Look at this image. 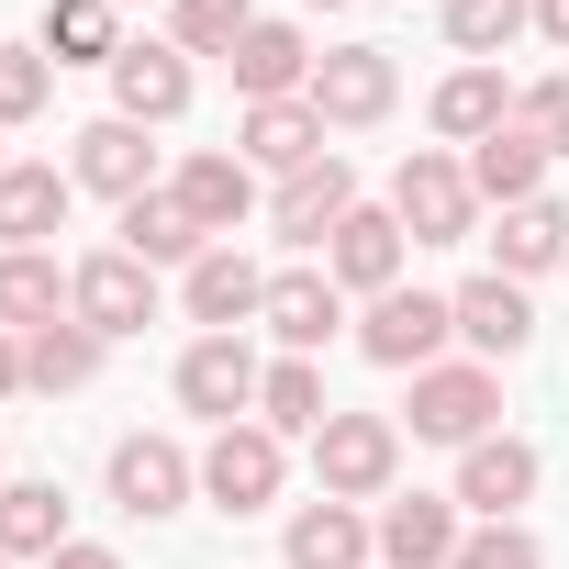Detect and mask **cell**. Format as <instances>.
I'll use <instances>...</instances> for the list:
<instances>
[{"label": "cell", "mask_w": 569, "mask_h": 569, "mask_svg": "<svg viewBox=\"0 0 569 569\" xmlns=\"http://www.w3.org/2000/svg\"><path fill=\"white\" fill-rule=\"evenodd\" d=\"M391 223H402L413 246H469V223H480V190H469V168L413 146V157L391 168Z\"/></svg>", "instance_id": "1"}, {"label": "cell", "mask_w": 569, "mask_h": 569, "mask_svg": "<svg viewBox=\"0 0 569 569\" xmlns=\"http://www.w3.org/2000/svg\"><path fill=\"white\" fill-rule=\"evenodd\" d=\"M391 469H402V425H391V413H325V436H313L325 502H380Z\"/></svg>", "instance_id": "2"}, {"label": "cell", "mask_w": 569, "mask_h": 569, "mask_svg": "<svg viewBox=\"0 0 569 569\" xmlns=\"http://www.w3.org/2000/svg\"><path fill=\"white\" fill-rule=\"evenodd\" d=\"M68 313H79L101 347H112V336H146V325H157V268L123 257V246L79 257V268H68Z\"/></svg>", "instance_id": "3"}, {"label": "cell", "mask_w": 569, "mask_h": 569, "mask_svg": "<svg viewBox=\"0 0 569 569\" xmlns=\"http://www.w3.org/2000/svg\"><path fill=\"white\" fill-rule=\"evenodd\" d=\"M402 413H413V436H425V447H480V436H491V413H502V380H491L480 358H469V369H447V358H436V369H413V402H402Z\"/></svg>", "instance_id": "4"}, {"label": "cell", "mask_w": 569, "mask_h": 569, "mask_svg": "<svg viewBox=\"0 0 569 569\" xmlns=\"http://www.w3.org/2000/svg\"><path fill=\"white\" fill-rule=\"evenodd\" d=\"M279 480H291V458H279L268 425H212V447H201V502H223V513H268Z\"/></svg>", "instance_id": "5"}, {"label": "cell", "mask_w": 569, "mask_h": 569, "mask_svg": "<svg viewBox=\"0 0 569 569\" xmlns=\"http://www.w3.org/2000/svg\"><path fill=\"white\" fill-rule=\"evenodd\" d=\"M68 179L101 190V201H146V190H157V146H146V123H123V112L79 123V134H68Z\"/></svg>", "instance_id": "6"}, {"label": "cell", "mask_w": 569, "mask_h": 569, "mask_svg": "<svg viewBox=\"0 0 569 569\" xmlns=\"http://www.w3.org/2000/svg\"><path fill=\"white\" fill-rule=\"evenodd\" d=\"M447 336H458V302H436V291H380L369 325H358V358H380V369H436Z\"/></svg>", "instance_id": "7"}, {"label": "cell", "mask_w": 569, "mask_h": 569, "mask_svg": "<svg viewBox=\"0 0 569 569\" xmlns=\"http://www.w3.org/2000/svg\"><path fill=\"white\" fill-rule=\"evenodd\" d=\"M190 491H201V458H190L179 436H123V447H112V502H123L134 525L179 513Z\"/></svg>", "instance_id": "8"}, {"label": "cell", "mask_w": 569, "mask_h": 569, "mask_svg": "<svg viewBox=\"0 0 569 569\" xmlns=\"http://www.w3.org/2000/svg\"><path fill=\"white\" fill-rule=\"evenodd\" d=\"M391 46H336V57H313V112H325V134H347V123H380L391 112Z\"/></svg>", "instance_id": "9"}, {"label": "cell", "mask_w": 569, "mask_h": 569, "mask_svg": "<svg viewBox=\"0 0 569 569\" xmlns=\"http://www.w3.org/2000/svg\"><path fill=\"white\" fill-rule=\"evenodd\" d=\"M257 347L246 336H201L190 358H179V402L190 413H212V425H257Z\"/></svg>", "instance_id": "10"}, {"label": "cell", "mask_w": 569, "mask_h": 569, "mask_svg": "<svg viewBox=\"0 0 569 569\" xmlns=\"http://www.w3.org/2000/svg\"><path fill=\"white\" fill-rule=\"evenodd\" d=\"M257 325L279 336V358H325V347H336V325H347V291H336L325 268H279Z\"/></svg>", "instance_id": "11"}, {"label": "cell", "mask_w": 569, "mask_h": 569, "mask_svg": "<svg viewBox=\"0 0 569 569\" xmlns=\"http://www.w3.org/2000/svg\"><path fill=\"white\" fill-rule=\"evenodd\" d=\"M112 112H123V123H179V112H190V57H179L168 34H134V46L112 57Z\"/></svg>", "instance_id": "12"}, {"label": "cell", "mask_w": 569, "mask_h": 569, "mask_svg": "<svg viewBox=\"0 0 569 569\" xmlns=\"http://www.w3.org/2000/svg\"><path fill=\"white\" fill-rule=\"evenodd\" d=\"M525 502H536V447H525V436H480V447H458V513L513 525Z\"/></svg>", "instance_id": "13"}, {"label": "cell", "mask_w": 569, "mask_h": 569, "mask_svg": "<svg viewBox=\"0 0 569 569\" xmlns=\"http://www.w3.org/2000/svg\"><path fill=\"white\" fill-rule=\"evenodd\" d=\"M458 547H469L458 491H391V502H380V558H391V569H447Z\"/></svg>", "instance_id": "14"}, {"label": "cell", "mask_w": 569, "mask_h": 569, "mask_svg": "<svg viewBox=\"0 0 569 569\" xmlns=\"http://www.w3.org/2000/svg\"><path fill=\"white\" fill-rule=\"evenodd\" d=\"M179 302H190V325H201V336H246V325L268 313V268H257V257H234V246H212V257L179 279Z\"/></svg>", "instance_id": "15"}, {"label": "cell", "mask_w": 569, "mask_h": 569, "mask_svg": "<svg viewBox=\"0 0 569 569\" xmlns=\"http://www.w3.org/2000/svg\"><path fill=\"white\" fill-rule=\"evenodd\" d=\"M402 246H413V234H402L391 212H369V201H358V212L325 234V279H336V291H369V302H380V291H402Z\"/></svg>", "instance_id": "16"}, {"label": "cell", "mask_w": 569, "mask_h": 569, "mask_svg": "<svg viewBox=\"0 0 569 569\" xmlns=\"http://www.w3.org/2000/svg\"><path fill=\"white\" fill-rule=\"evenodd\" d=\"M168 190H179V212H190L212 246H223V234L257 212V168H246L234 146H201V157H179V179H168Z\"/></svg>", "instance_id": "17"}, {"label": "cell", "mask_w": 569, "mask_h": 569, "mask_svg": "<svg viewBox=\"0 0 569 569\" xmlns=\"http://www.w3.org/2000/svg\"><path fill=\"white\" fill-rule=\"evenodd\" d=\"M234 157L268 168V179H291V168H313V157H336V146H325V112H313V101H246Z\"/></svg>", "instance_id": "18"}, {"label": "cell", "mask_w": 569, "mask_h": 569, "mask_svg": "<svg viewBox=\"0 0 569 569\" xmlns=\"http://www.w3.org/2000/svg\"><path fill=\"white\" fill-rule=\"evenodd\" d=\"M347 212H358V168H347V157H313V168H291V179H279V201H268V223L291 234V246H325Z\"/></svg>", "instance_id": "19"}, {"label": "cell", "mask_w": 569, "mask_h": 569, "mask_svg": "<svg viewBox=\"0 0 569 569\" xmlns=\"http://www.w3.org/2000/svg\"><path fill=\"white\" fill-rule=\"evenodd\" d=\"M369 558H380V525L358 502H325V491L291 513V547H279V569H369Z\"/></svg>", "instance_id": "20"}, {"label": "cell", "mask_w": 569, "mask_h": 569, "mask_svg": "<svg viewBox=\"0 0 569 569\" xmlns=\"http://www.w3.org/2000/svg\"><path fill=\"white\" fill-rule=\"evenodd\" d=\"M68 201H79L68 168L12 157V168H0V246H46V234H68Z\"/></svg>", "instance_id": "21"}, {"label": "cell", "mask_w": 569, "mask_h": 569, "mask_svg": "<svg viewBox=\"0 0 569 569\" xmlns=\"http://www.w3.org/2000/svg\"><path fill=\"white\" fill-rule=\"evenodd\" d=\"M447 302H458V336H469L480 369L536 347V302H525V279H469V291H447Z\"/></svg>", "instance_id": "22"}, {"label": "cell", "mask_w": 569, "mask_h": 569, "mask_svg": "<svg viewBox=\"0 0 569 569\" xmlns=\"http://www.w3.org/2000/svg\"><path fill=\"white\" fill-rule=\"evenodd\" d=\"M68 325V268L46 246H0V336H46Z\"/></svg>", "instance_id": "23"}, {"label": "cell", "mask_w": 569, "mask_h": 569, "mask_svg": "<svg viewBox=\"0 0 569 569\" xmlns=\"http://www.w3.org/2000/svg\"><path fill=\"white\" fill-rule=\"evenodd\" d=\"M234 90H246V101H302V90H313L302 23H257V34L234 46Z\"/></svg>", "instance_id": "24"}, {"label": "cell", "mask_w": 569, "mask_h": 569, "mask_svg": "<svg viewBox=\"0 0 569 569\" xmlns=\"http://www.w3.org/2000/svg\"><path fill=\"white\" fill-rule=\"evenodd\" d=\"M123 257H146V268H201L212 234L179 212V190H146V201H123Z\"/></svg>", "instance_id": "25"}, {"label": "cell", "mask_w": 569, "mask_h": 569, "mask_svg": "<svg viewBox=\"0 0 569 569\" xmlns=\"http://www.w3.org/2000/svg\"><path fill=\"white\" fill-rule=\"evenodd\" d=\"M536 268H569V212L536 190V201H513L502 212V234H491V279H536Z\"/></svg>", "instance_id": "26"}, {"label": "cell", "mask_w": 569, "mask_h": 569, "mask_svg": "<svg viewBox=\"0 0 569 569\" xmlns=\"http://www.w3.org/2000/svg\"><path fill=\"white\" fill-rule=\"evenodd\" d=\"M502 123H513L502 68H447V79H436V134H447V146H480V134H502Z\"/></svg>", "instance_id": "27"}, {"label": "cell", "mask_w": 569, "mask_h": 569, "mask_svg": "<svg viewBox=\"0 0 569 569\" xmlns=\"http://www.w3.org/2000/svg\"><path fill=\"white\" fill-rule=\"evenodd\" d=\"M536 179H547V146L525 134V112H513L502 134H480V146H469V190H480V201H502V212H513V201H536Z\"/></svg>", "instance_id": "28"}, {"label": "cell", "mask_w": 569, "mask_h": 569, "mask_svg": "<svg viewBox=\"0 0 569 569\" xmlns=\"http://www.w3.org/2000/svg\"><path fill=\"white\" fill-rule=\"evenodd\" d=\"M68 547V491L57 480H0V558H57Z\"/></svg>", "instance_id": "29"}, {"label": "cell", "mask_w": 569, "mask_h": 569, "mask_svg": "<svg viewBox=\"0 0 569 569\" xmlns=\"http://www.w3.org/2000/svg\"><path fill=\"white\" fill-rule=\"evenodd\" d=\"M325 413H336V402H325V369H313V358H279V369L257 380V425H268V436H325Z\"/></svg>", "instance_id": "30"}, {"label": "cell", "mask_w": 569, "mask_h": 569, "mask_svg": "<svg viewBox=\"0 0 569 569\" xmlns=\"http://www.w3.org/2000/svg\"><path fill=\"white\" fill-rule=\"evenodd\" d=\"M23 380L34 391H90L101 380V336L68 313V325H46V336H23Z\"/></svg>", "instance_id": "31"}, {"label": "cell", "mask_w": 569, "mask_h": 569, "mask_svg": "<svg viewBox=\"0 0 569 569\" xmlns=\"http://www.w3.org/2000/svg\"><path fill=\"white\" fill-rule=\"evenodd\" d=\"M46 57H57V68H112V57H123L112 0H57V12H46Z\"/></svg>", "instance_id": "32"}, {"label": "cell", "mask_w": 569, "mask_h": 569, "mask_svg": "<svg viewBox=\"0 0 569 569\" xmlns=\"http://www.w3.org/2000/svg\"><path fill=\"white\" fill-rule=\"evenodd\" d=\"M525 23H536V0H447V46H458L469 68H491Z\"/></svg>", "instance_id": "33"}, {"label": "cell", "mask_w": 569, "mask_h": 569, "mask_svg": "<svg viewBox=\"0 0 569 569\" xmlns=\"http://www.w3.org/2000/svg\"><path fill=\"white\" fill-rule=\"evenodd\" d=\"M246 34H257V0H179V12H168L179 57H234Z\"/></svg>", "instance_id": "34"}, {"label": "cell", "mask_w": 569, "mask_h": 569, "mask_svg": "<svg viewBox=\"0 0 569 569\" xmlns=\"http://www.w3.org/2000/svg\"><path fill=\"white\" fill-rule=\"evenodd\" d=\"M46 90H57L46 46H0V123H34V112H46Z\"/></svg>", "instance_id": "35"}, {"label": "cell", "mask_w": 569, "mask_h": 569, "mask_svg": "<svg viewBox=\"0 0 569 569\" xmlns=\"http://www.w3.org/2000/svg\"><path fill=\"white\" fill-rule=\"evenodd\" d=\"M447 569H547V547H536L525 525H469V547H458Z\"/></svg>", "instance_id": "36"}, {"label": "cell", "mask_w": 569, "mask_h": 569, "mask_svg": "<svg viewBox=\"0 0 569 569\" xmlns=\"http://www.w3.org/2000/svg\"><path fill=\"white\" fill-rule=\"evenodd\" d=\"M513 112H525V134H536L547 157H569V68H558V79H536Z\"/></svg>", "instance_id": "37"}, {"label": "cell", "mask_w": 569, "mask_h": 569, "mask_svg": "<svg viewBox=\"0 0 569 569\" xmlns=\"http://www.w3.org/2000/svg\"><path fill=\"white\" fill-rule=\"evenodd\" d=\"M46 569H123V558H112V547H90V536H68V547H57Z\"/></svg>", "instance_id": "38"}, {"label": "cell", "mask_w": 569, "mask_h": 569, "mask_svg": "<svg viewBox=\"0 0 569 569\" xmlns=\"http://www.w3.org/2000/svg\"><path fill=\"white\" fill-rule=\"evenodd\" d=\"M12 391H34V380H23V336H0V402Z\"/></svg>", "instance_id": "39"}, {"label": "cell", "mask_w": 569, "mask_h": 569, "mask_svg": "<svg viewBox=\"0 0 569 569\" xmlns=\"http://www.w3.org/2000/svg\"><path fill=\"white\" fill-rule=\"evenodd\" d=\"M536 34H547V46L569 57V0H536Z\"/></svg>", "instance_id": "40"}, {"label": "cell", "mask_w": 569, "mask_h": 569, "mask_svg": "<svg viewBox=\"0 0 569 569\" xmlns=\"http://www.w3.org/2000/svg\"><path fill=\"white\" fill-rule=\"evenodd\" d=\"M313 12H347V0H313Z\"/></svg>", "instance_id": "41"}, {"label": "cell", "mask_w": 569, "mask_h": 569, "mask_svg": "<svg viewBox=\"0 0 569 569\" xmlns=\"http://www.w3.org/2000/svg\"><path fill=\"white\" fill-rule=\"evenodd\" d=\"M0 168H12V157H0Z\"/></svg>", "instance_id": "42"}, {"label": "cell", "mask_w": 569, "mask_h": 569, "mask_svg": "<svg viewBox=\"0 0 569 569\" xmlns=\"http://www.w3.org/2000/svg\"><path fill=\"white\" fill-rule=\"evenodd\" d=\"M0 569H12V558H0Z\"/></svg>", "instance_id": "43"}]
</instances>
